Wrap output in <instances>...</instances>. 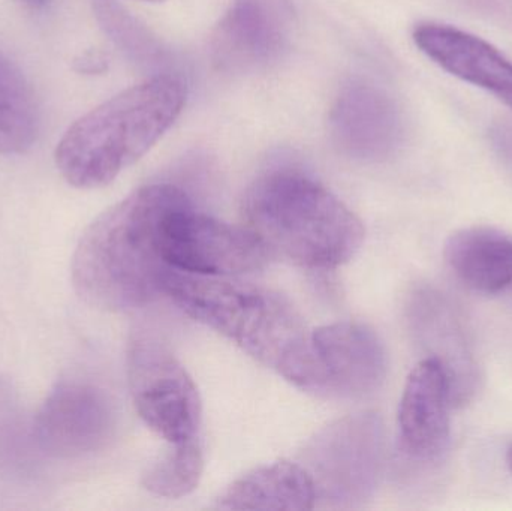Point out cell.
Wrapping results in <instances>:
<instances>
[{
	"mask_svg": "<svg viewBox=\"0 0 512 511\" xmlns=\"http://www.w3.org/2000/svg\"><path fill=\"white\" fill-rule=\"evenodd\" d=\"M330 132L346 155L361 161H379L399 147L402 117L387 92L367 81L351 80L334 102Z\"/></svg>",
	"mask_w": 512,
	"mask_h": 511,
	"instance_id": "obj_12",
	"label": "cell"
},
{
	"mask_svg": "<svg viewBox=\"0 0 512 511\" xmlns=\"http://www.w3.org/2000/svg\"><path fill=\"white\" fill-rule=\"evenodd\" d=\"M316 507V489L306 468L279 461L255 468L222 492L216 510L304 511Z\"/></svg>",
	"mask_w": 512,
	"mask_h": 511,
	"instance_id": "obj_16",
	"label": "cell"
},
{
	"mask_svg": "<svg viewBox=\"0 0 512 511\" xmlns=\"http://www.w3.org/2000/svg\"><path fill=\"white\" fill-rule=\"evenodd\" d=\"M185 102L182 78L156 75L93 108L57 144L63 179L78 189L110 185L164 137Z\"/></svg>",
	"mask_w": 512,
	"mask_h": 511,
	"instance_id": "obj_4",
	"label": "cell"
},
{
	"mask_svg": "<svg viewBox=\"0 0 512 511\" xmlns=\"http://www.w3.org/2000/svg\"><path fill=\"white\" fill-rule=\"evenodd\" d=\"M39 113L32 87L0 54V155H20L36 141Z\"/></svg>",
	"mask_w": 512,
	"mask_h": 511,
	"instance_id": "obj_17",
	"label": "cell"
},
{
	"mask_svg": "<svg viewBox=\"0 0 512 511\" xmlns=\"http://www.w3.org/2000/svg\"><path fill=\"white\" fill-rule=\"evenodd\" d=\"M18 2L24 3V5L30 6V8H41L47 0H18Z\"/></svg>",
	"mask_w": 512,
	"mask_h": 511,
	"instance_id": "obj_22",
	"label": "cell"
},
{
	"mask_svg": "<svg viewBox=\"0 0 512 511\" xmlns=\"http://www.w3.org/2000/svg\"><path fill=\"white\" fill-rule=\"evenodd\" d=\"M168 267L189 275H246L264 269L274 255L248 227H237L185 204L165 218L159 236Z\"/></svg>",
	"mask_w": 512,
	"mask_h": 511,
	"instance_id": "obj_7",
	"label": "cell"
},
{
	"mask_svg": "<svg viewBox=\"0 0 512 511\" xmlns=\"http://www.w3.org/2000/svg\"><path fill=\"white\" fill-rule=\"evenodd\" d=\"M381 417L355 414L331 423L304 447L301 462L312 477L316 506L357 509L375 494L384 470Z\"/></svg>",
	"mask_w": 512,
	"mask_h": 511,
	"instance_id": "obj_5",
	"label": "cell"
},
{
	"mask_svg": "<svg viewBox=\"0 0 512 511\" xmlns=\"http://www.w3.org/2000/svg\"><path fill=\"white\" fill-rule=\"evenodd\" d=\"M114 428L113 405L101 389L81 381H62L39 408L32 435L45 455L75 459L104 449Z\"/></svg>",
	"mask_w": 512,
	"mask_h": 511,
	"instance_id": "obj_8",
	"label": "cell"
},
{
	"mask_svg": "<svg viewBox=\"0 0 512 511\" xmlns=\"http://www.w3.org/2000/svg\"><path fill=\"white\" fill-rule=\"evenodd\" d=\"M313 350L324 377L322 395L366 398L387 378V353L375 330L340 321L312 332Z\"/></svg>",
	"mask_w": 512,
	"mask_h": 511,
	"instance_id": "obj_10",
	"label": "cell"
},
{
	"mask_svg": "<svg viewBox=\"0 0 512 511\" xmlns=\"http://www.w3.org/2000/svg\"><path fill=\"white\" fill-rule=\"evenodd\" d=\"M444 257L466 287L498 294L512 285V237L490 227H469L448 237Z\"/></svg>",
	"mask_w": 512,
	"mask_h": 511,
	"instance_id": "obj_15",
	"label": "cell"
},
{
	"mask_svg": "<svg viewBox=\"0 0 512 511\" xmlns=\"http://www.w3.org/2000/svg\"><path fill=\"white\" fill-rule=\"evenodd\" d=\"M126 366L135 410L153 432L170 444L200 438L203 405L197 384L164 344L135 333Z\"/></svg>",
	"mask_w": 512,
	"mask_h": 511,
	"instance_id": "obj_6",
	"label": "cell"
},
{
	"mask_svg": "<svg viewBox=\"0 0 512 511\" xmlns=\"http://www.w3.org/2000/svg\"><path fill=\"white\" fill-rule=\"evenodd\" d=\"M412 39L444 71L492 93L512 110V62L490 42L442 23L418 24Z\"/></svg>",
	"mask_w": 512,
	"mask_h": 511,
	"instance_id": "obj_14",
	"label": "cell"
},
{
	"mask_svg": "<svg viewBox=\"0 0 512 511\" xmlns=\"http://www.w3.org/2000/svg\"><path fill=\"white\" fill-rule=\"evenodd\" d=\"M191 203L173 185H147L105 210L89 225L72 257V284L93 308L129 312L164 294L168 264L159 245L162 224Z\"/></svg>",
	"mask_w": 512,
	"mask_h": 511,
	"instance_id": "obj_1",
	"label": "cell"
},
{
	"mask_svg": "<svg viewBox=\"0 0 512 511\" xmlns=\"http://www.w3.org/2000/svg\"><path fill=\"white\" fill-rule=\"evenodd\" d=\"M204 473V452L200 438L170 444L143 474L144 489L156 497L183 498L200 485Z\"/></svg>",
	"mask_w": 512,
	"mask_h": 511,
	"instance_id": "obj_18",
	"label": "cell"
},
{
	"mask_svg": "<svg viewBox=\"0 0 512 511\" xmlns=\"http://www.w3.org/2000/svg\"><path fill=\"white\" fill-rule=\"evenodd\" d=\"M414 323L427 357L447 374L454 407H465L480 392L483 374L462 312L441 291L424 290L415 300Z\"/></svg>",
	"mask_w": 512,
	"mask_h": 511,
	"instance_id": "obj_11",
	"label": "cell"
},
{
	"mask_svg": "<svg viewBox=\"0 0 512 511\" xmlns=\"http://www.w3.org/2000/svg\"><path fill=\"white\" fill-rule=\"evenodd\" d=\"M292 29L289 0H233L213 32V63L228 74L268 68L288 50Z\"/></svg>",
	"mask_w": 512,
	"mask_h": 511,
	"instance_id": "obj_9",
	"label": "cell"
},
{
	"mask_svg": "<svg viewBox=\"0 0 512 511\" xmlns=\"http://www.w3.org/2000/svg\"><path fill=\"white\" fill-rule=\"evenodd\" d=\"M507 462H508V467H510V471L512 474V444L510 446V449H508V452H507Z\"/></svg>",
	"mask_w": 512,
	"mask_h": 511,
	"instance_id": "obj_23",
	"label": "cell"
},
{
	"mask_svg": "<svg viewBox=\"0 0 512 511\" xmlns=\"http://www.w3.org/2000/svg\"><path fill=\"white\" fill-rule=\"evenodd\" d=\"M107 68V57L101 51H87L75 59V71L81 74H102Z\"/></svg>",
	"mask_w": 512,
	"mask_h": 511,
	"instance_id": "obj_21",
	"label": "cell"
},
{
	"mask_svg": "<svg viewBox=\"0 0 512 511\" xmlns=\"http://www.w3.org/2000/svg\"><path fill=\"white\" fill-rule=\"evenodd\" d=\"M146 2H156V3H158V2H164V0H146Z\"/></svg>",
	"mask_w": 512,
	"mask_h": 511,
	"instance_id": "obj_24",
	"label": "cell"
},
{
	"mask_svg": "<svg viewBox=\"0 0 512 511\" xmlns=\"http://www.w3.org/2000/svg\"><path fill=\"white\" fill-rule=\"evenodd\" d=\"M164 294L261 365L306 392L322 395L324 377L312 332L286 297L270 288L168 270Z\"/></svg>",
	"mask_w": 512,
	"mask_h": 511,
	"instance_id": "obj_2",
	"label": "cell"
},
{
	"mask_svg": "<svg viewBox=\"0 0 512 511\" xmlns=\"http://www.w3.org/2000/svg\"><path fill=\"white\" fill-rule=\"evenodd\" d=\"M453 407L442 366L432 357L421 360L406 380L399 407L400 449L411 461L430 464L447 452Z\"/></svg>",
	"mask_w": 512,
	"mask_h": 511,
	"instance_id": "obj_13",
	"label": "cell"
},
{
	"mask_svg": "<svg viewBox=\"0 0 512 511\" xmlns=\"http://www.w3.org/2000/svg\"><path fill=\"white\" fill-rule=\"evenodd\" d=\"M93 12L105 35L129 59L140 65H156L164 57L155 36L117 0H93Z\"/></svg>",
	"mask_w": 512,
	"mask_h": 511,
	"instance_id": "obj_19",
	"label": "cell"
},
{
	"mask_svg": "<svg viewBox=\"0 0 512 511\" xmlns=\"http://www.w3.org/2000/svg\"><path fill=\"white\" fill-rule=\"evenodd\" d=\"M20 432L21 413L17 398L12 387L0 378V456L14 452Z\"/></svg>",
	"mask_w": 512,
	"mask_h": 511,
	"instance_id": "obj_20",
	"label": "cell"
},
{
	"mask_svg": "<svg viewBox=\"0 0 512 511\" xmlns=\"http://www.w3.org/2000/svg\"><path fill=\"white\" fill-rule=\"evenodd\" d=\"M246 227L274 257L310 270H334L363 245V222L333 192L295 168H276L252 183L243 201Z\"/></svg>",
	"mask_w": 512,
	"mask_h": 511,
	"instance_id": "obj_3",
	"label": "cell"
}]
</instances>
